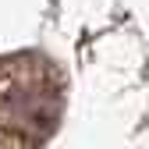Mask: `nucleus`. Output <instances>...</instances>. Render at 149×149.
<instances>
[{
    "mask_svg": "<svg viewBox=\"0 0 149 149\" xmlns=\"http://www.w3.org/2000/svg\"><path fill=\"white\" fill-rule=\"evenodd\" d=\"M61 117V74L46 57L18 53L0 61V132L43 142Z\"/></svg>",
    "mask_w": 149,
    "mask_h": 149,
    "instance_id": "f257e3e1",
    "label": "nucleus"
},
{
    "mask_svg": "<svg viewBox=\"0 0 149 149\" xmlns=\"http://www.w3.org/2000/svg\"><path fill=\"white\" fill-rule=\"evenodd\" d=\"M0 149H7V146H4V142H0Z\"/></svg>",
    "mask_w": 149,
    "mask_h": 149,
    "instance_id": "f03ea898",
    "label": "nucleus"
}]
</instances>
